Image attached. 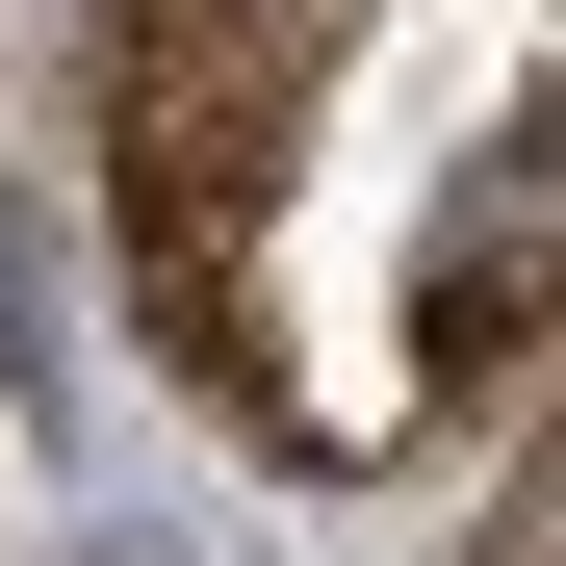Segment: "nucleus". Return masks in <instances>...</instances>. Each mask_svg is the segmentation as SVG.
Masks as SVG:
<instances>
[{"label":"nucleus","instance_id":"obj_1","mask_svg":"<svg viewBox=\"0 0 566 566\" xmlns=\"http://www.w3.org/2000/svg\"><path fill=\"white\" fill-rule=\"evenodd\" d=\"M283 77L310 0H104V207H129V310L180 387L258 412V310H232V180H283Z\"/></svg>","mask_w":566,"mask_h":566},{"label":"nucleus","instance_id":"obj_2","mask_svg":"<svg viewBox=\"0 0 566 566\" xmlns=\"http://www.w3.org/2000/svg\"><path fill=\"white\" fill-rule=\"evenodd\" d=\"M515 310H541V129L438 207V360H515Z\"/></svg>","mask_w":566,"mask_h":566}]
</instances>
